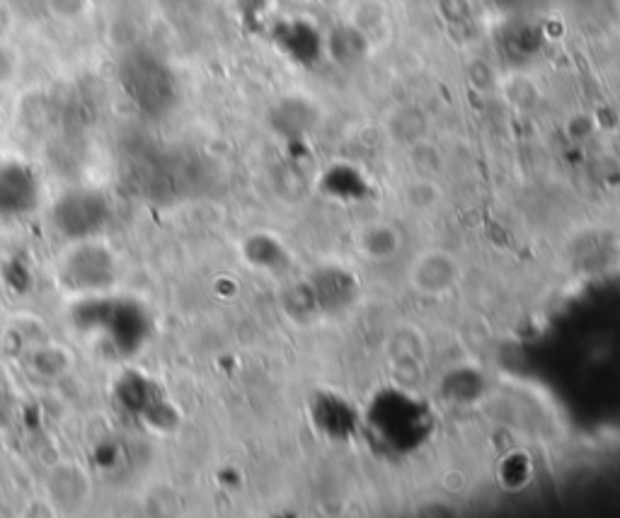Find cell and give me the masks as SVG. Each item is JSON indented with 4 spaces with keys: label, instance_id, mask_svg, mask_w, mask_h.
<instances>
[{
    "label": "cell",
    "instance_id": "6da1fadb",
    "mask_svg": "<svg viewBox=\"0 0 620 518\" xmlns=\"http://www.w3.org/2000/svg\"><path fill=\"white\" fill-rule=\"evenodd\" d=\"M59 277L66 287L81 296H100L110 291L120 279L116 255L97 238L73 242L61 257Z\"/></svg>",
    "mask_w": 620,
    "mask_h": 518
},
{
    "label": "cell",
    "instance_id": "7a4b0ae2",
    "mask_svg": "<svg viewBox=\"0 0 620 518\" xmlns=\"http://www.w3.org/2000/svg\"><path fill=\"white\" fill-rule=\"evenodd\" d=\"M51 221L71 242L97 238L112 221V204L95 189H73L54 204Z\"/></svg>",
    "mask_w": 620,
    "mask_h": 518
},
{
    "label": "cell",
    "instance_id": "3957f363",
    "mask_svg": "<svg viewBox=\"0 0 620 518\" xmlns=\"http://www.w3.org/2000/svg\"><path fill=\"white\" fill-rule=\"evenodd\" d=\"M44 491L51 507L59 511H78L90 499V477L75 463H59L49 470L44 480Z\"/></svg>",
    "mask_w": 620,
    "mask_h": 518
},
{
    "label": "cell",
    "instance_id": "277c9868",
    "mask_svg": "<svg viewBox=\"0 0 620 518\" xmlns=\"http://www.w3.org/2000/svg\"><path fill=\"white\" fill-rule=\"evenodd\" d=\"M37 177L20 165L0 167V216L18 218L34 211L39 201Z\"/></svg>",
    "mask_w": 620,
    "mask_h": 518
}]
</instances>
